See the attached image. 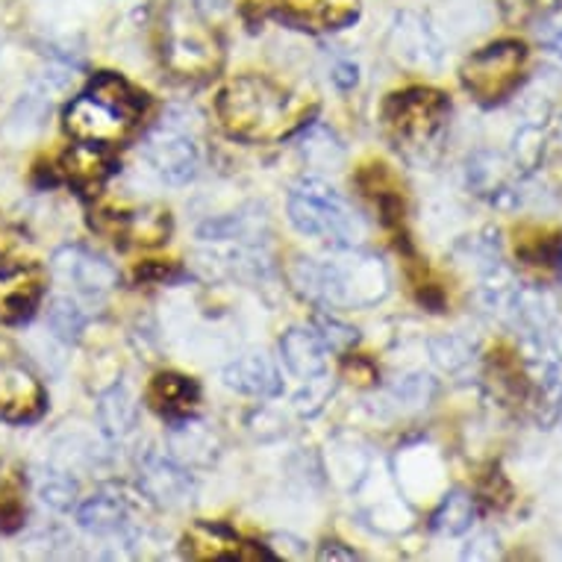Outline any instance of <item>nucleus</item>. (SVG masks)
Segmentation results:
<instances>
[{
    "instance_id": "obj_1",
    "label": "nucleus",
    "mask_w": 562,
    "mask_h": 562,
    "mask_svg": "<svg viewBox=\"0 0 562 562\" xmlns=\"http://www.w3.org/2000/svg\"><path fill=\"white\" fill-rule=\"evenodd\" d=\"M310 101L266 75L233 77L218 92L222 127L245 142H280L304 127Z\"/></svg>"
},
{
    "instance_id": "obj_2",
    "label": "nucleus",
    "mask_w": 562,
    "mask_h": 562,
    "mask_svg": "<svg viewBox=\"0 0 562 562\" xmlns=\"http://www.w3.org/2000/svg\"><path fill=\"white\" fill-rule=\"evenodd\" d=\"M295 286L324 306H369L386 295L389 274L378 257L348 254L336 259H297Z\"/></svg>"
},
{
    "instance_id": "obj_3",
    "label": "nucleus",
    "mask_w": 562,
    "mask_h": 562,
    "mask_svg": "<svg viewBox=\"0 0 562 562\" xmlns=\"http://www.w3.org/2000/svg\"><path fill=\"white\" fill-rule=\"evenodd\" d=\"M142 106L145 94H138L127 80H121L119 75H101L68 106L65 127L77 142L110 148L133 133Z\"/></svg>"
},
{
    "instance_id": "obj_4",
    "label": "nucleus",
    "mask_w": 562,
    "mask_h": 562,
    "mask_svg": "<svg viewBox=\"0 0 562 562\" xmlns=\"http://www.w3.org/2000/svg\"><path fill=\"white\" fill-rule=\"evenodd\" d=\"M289 218L310 239H324L336 248H353L366 236V224L330 183L304 177L289 194Z\"/></svg>"
},
{
    "instance_id": "obj_5",
    "label": "nucleus",
    "mask_w": 562,
    "mask_h": 562,
    "mask_svg": "<svg viewBox=\"0 0 562 562\" xmlns=\"http://www.w3.org/2000/svg\"><path fill=\"white\" fill-rule=\"evenodd\" d=\"M159 54L175 77L203 80L222 65V45L194 10L175 3L159 27Z\"/></svg>"
},
{
    "instance_id": "obj_6",
    "label": "nucleus",
    "mask_w": 562,
    "mask_h": 562,
    "mask_svg": "<svg viewBox=\"0 0 562 562\" xmlns=\"http://www.w3.org/2000/svg\"><path fill=\"white\" fill-rule=\"evenodd\" d=\"M527 47L521 42L504 38L495 45H486L477 54H471L462 65V86L465 92L483 106L507 101L509 94L516 92L525 75Z\"/></svg>"
},
{
    "instance_id": "obj_7",
    "label": "nucleus",
    "mask_w": 562,
    "mask_h": 562,
    "mask_svg": "<svg viewBox=\"0 0 562 562\" xmlns=\"http://www.w3.org/2000/svg\"><path fill=\"white\" fill-rule=\"evenodd\" d=\"M451 101L436 89H406L392 94L383 110L389 133L406 145H425L442 130Z\"/></svg>"
},
{
    "instance_id": "obj_8",
    "label": "nucleus",
    "mask_w": 562,
    "mask_h": 562,
    "mask_svg": "<svg viewBox=\"0 0 562 562\" xmlns=\"http://www.w3.org/2000/svg\"><path fill=\"white\" fill-rule=\"evenodd\" d=\"M45 409V389L10 339L0 336V418L33 422Z\"/></svg>"
},
{
    "instance_id": "obj_9",
    "label": "nucleus",
    "mask_w": 562,
    "mask_h": 562,
    "mask_svg": "<svg viewBox=\"0 0 562 562\" xmlns=\"http://www.w3.org/2000/svg\"><path fill=\"white\" fill-rule=\"evenodd\" d=\"M92 224L101 233L124 245H145L154 248L168 239L171 218L162 206H133V210H98Z\"/></svg>"
},
{
    "instance_id": "obj_10",
    "label": "nucleus",
    "mask_w": 562,
    "mask_h": 562,
    "mask_svg": "<svg viewBox=\"0 0 562 562\" xmlns=\"http://www.w3.org/2000/svg\"><path fill=\"white\" fill-rule=\"evenodd\" d=\"M145 157L159 177H166L168 183L183 186L189 183L198 171V148H194L192 136H186L183 130L159 127L157 133H150L145 142Z\"/></svg>"
},
{
    "instance_id": "obj_11",
    "label": "nucleus",
    "mask_w": 562,
    "mask_h": 562,
    "mask_svg": "<svg viewBox=\"0 0 562 562\" xmlns=\"http://www.w3.org/2000/svg\"><path fill=\"white\" fill-rule=\"evenodd\" d=\"M54 271L63 277L68 286L80 292V295H89V297H101L106 295L112 286H115V268L106 262V259L94 257L89 254L86 248H63L56 250L54 257Z\"/></svg>"
},
{
    "instance_id": "obj_12",
    "label": "nucleus",
    "mask_w": 562,
    "mask_h": 562,
    "mask_svg": "<svg viewBox=\"0 0 562 562\" xmlns=\"http://www.w3.org/2000/svg\"><path fill=\"white\" fill-rule=\"evenodd\" d=\"M42 297V280L33 266L0 259V324H19L33 315Z\"/></svg>"
},
{
    "instance_id": "obj_13",
    "label": "nucleus",
    "mask_w": 562,
    "mask_h": 562,
    "mask_svg": "<svg viewBox=\"0 0 562 562\" xmlns=\"http://www.w3.org/2000/svg\"><path fill=\"white\" fill-rule=\"evenodd\" d=\"M186 557L192 560H259V557H271L262 548H254L250 542L239 539L231 527L213 525V521H198L189 527L183 539Z\"/></svg>"
},
{
    "instance_id": "obj_14",
    "label": "nucleus",
    "mask_w": 562,
    "mask_h": 562,
    "mask_svg": "<svg viewBox=\"0 0 562 562\" xmlns=\"http://www.w3.org/2000/svg\"><path fill=\"white\" fill-rule=\"evenodd\" d=\"M138 486L145 488V495L154 498L162 507H180L192 498V477L186 474L177 462L168 457H157L150 453L138 469Z\"/></svg>"
},
{
    "instance_id": "obj_15",
    "label": "nucleus",
    "mask_w": 562,
    "mask_h": 562,
    "mask_svg": "<svg viewBox=\"0 0 562 562\" xmlns=\"http://www.w3.org/2000/svg\"><path fill=\"white\" fill-rule=\"evenodd\" d=\"M357 0H283V15L310 30H339L357 19Z\"/></svg>"
},
{
    "instance_id": "obj_16",
    "label": "nucleus",
    "mask_w": 562,
    "mask_h": 562,
    "mask_svg": "<svg viewBox=\"0 0 562 562\" xmlns=\"http://www.w3.org/2000/svg\"><path fill=\"white\" fill-rule=\"evenodd\" d=\"M148 401L159 415H166V418L177 422V418H189V415L198 409L201 389H198V383H194L192 378H183V374L168 371V374H157V378H154Z\"/></svg>"
},
{
    "instance_id": "obj_17",
    "label": "nucleus",
    "mask_w": 562,
    "mask_h": 562,
    "mask_svg": "<svg viewBox=\"0 0 562 562\" xmlns=\"http://www.w3.org/2000/svg\"><path fill=\"white\" fill-rule=\"evenodd\" d=\"M280 353H283L289 371L301 380L322 378L324 366H327V345L318 330H304V327L289 330L280 341Z\"/></svg>"
},
{
    "instance_id": "obj_18",
    "label": "nucleus",
    "mask_w": 562,
    "mask_h": 562,
    "mask_svg": "<svg viewBox=\"0 0 562 562\" xmlns=\"http://www.w3.org/2000/svg\"><path fill=\"white\" fill-rule=\"evenodd\" d=\"M222 378L227 386L241 392V395L271 397L280 392V374H277L274 362L262 353H248V357L231 362Z\"/></svg>"
},
{
    "instance_id": "obj_19",
    "label": "nucleus",
    "mask_w": 562,
    "mask_h": 562,
    "mask_svg": "<svg viewBox=\"0 0 562 562\" xmlns=\"http://www.w3.org/2000/svg\"><path fill=\"white\" fill-rule=\"evenodd\" d=\"M509 166L498 154H477L469 162V183L477 194H486L501 206L513 203V180H509Z\"/></svg>"
},
{
    "instance_id": "obj_20",
    "label": "nucleus",
    "mask_w": 562,
    "mask_h": 562,
    "mask_svg": "<svg viewBox=\"0 0 562 562\" xmlns=\"http://www.w3.org/2000/svg\"><path fill=\"white\" fill-rule=\"evenodd\" d=\"M98 422H101L103 434L119 439L127 436L136 425V397L130 395L127 386H112L106 395L98 401Z\"/></svg>"
},
{
    "instance_id": "obj_21",
    "label": "nucleus",
    "mask_w": 562,
    "mask_h": 562,
    "mask_svg": "<svg viewBox=\"0 0 562 562\" xmlns=\"http://www.w3.org/2000/svg\"><path fill=\"white\" fill-rule=\"evenodd\" d=\"M63 168L68 180H75L77 186H94L110 175V159H106L101 145L80 142V145H75V148L65 154Z\"/></svg>"
},
{
    "instance_id": "obj_22",
    "label": "nucleus",
    "mask_w": 562,
    "mask_h": 562,
    "mask_svg": "<svg viewBox=\"0 0 562 562\" xmlns=\"http://www.w3.org/2000/svg\"><path fill=\"white\" fill-rule=\"evenodd\" d=\"M124 518H127V509L115 495H94L77 509V521L89 533H119L124 527Z\"/></svg>"
},
{
    "instance_id": "obj_23",
    "label": "nucleus",
    "mask_w": 562,
    "mask_h": 562,
    "mask_svg": "<svg viewBox=\"0 0 562 562\" xmlns=\"http://www.w3.org/2000/svg\"><path fill=\"white\" fill-rule=\"evenodd\" d=\"M474 525V501L465 492H451L442 501V507L436 509L434 527L445 536H462Z\"/></svg>"
},
{
    "instance_id": "obj_24",
    "label": "nucleus",
    "mask_w": 562,
    "mask_h": 562,
    "mask_svg": "<svg viewBox=\"0 0 562 562\" xmlns=\"http://www.w3.org/2000/svg\"><path fill=\"white\" fill-rule=\"evenodd\" d=\"M47 327H50L59 339L71 341L83 333L86 315L71 297H56L54 304L47 306Z\"/></svg>"
},
{
    "instance_id": "obj_25",
    "label": "nucleus",
    "mask_w": 562,
    "mask_h": 562,
    "mask_svg": "<svg viewBox=\"0 0 562 562\" xmlns=\"http://www.w3.org/2000/svg\"><path fill=\"white\" fill-rule=\"evenodd\" d=\"M544 154V136L542 130L533 127V124H527L516 133L513 138V159H516V171H533L539 166V159Z\"/></svg>"
},
{
    "instance_id": "obj_26",
    "label": "nucleus",
    "mask_w": 562,
    "mask_h": 562,
    "mask_svg": "<svg viewBox=\"0 0 562 562\" xmlns=\"http://www.w3.org/2000/svg\"><path fill=\"white\" fill-rule=\"evenodd\" d=\"M75 480L63 477V474H50V477L38 486V495L45 504H50L54 509H68L71 507V501H75Z\"/></svg>"
},
{
    "instance_id": "obj_27",
    "label": "nucleus",
    "mask_w": 562,
    "mask_h": 562,
    "mask_svg": "<svg viewBox=\"0 0 562 562\" xmlns=\"http://www.w3.org/2000/svg\"><path fill=\"white\" fill-rule=\"evenodd\" d=\"M434 357L436 362L442 366V369L448 371H460L465 362H469V345L460 339H453V336H448V339H439L434 341Z\"/></svg>"
},
{
    "instance_id": "obj_28",
    "label": "nucleus",
    "mask_w": 562,
    "mask_h": 562,
    "mask_svg": "<svg viewBox=\"0 0 562 562\" xmlns=\"http://www.w3.org/2000/svg\"><path fill=\"white\" fill-rule=\"evenodd\" d=\"M318 336H322L324 345L330 350H345L348 345L357 341V330H353V327L333 322V318H322V322H318Z\"/></svg>"
},
{
    "instance_id": "obj_29",
    "label": "nucleus",
    "mask_w": 562,
    "mask_h": 562,
    "mask_svg": "<svg viewBox=\"0 0 562 562\" xmlns=\"http://www.w3.org/2000/svg\"><path fill=\"white\" fill-rule=\"evenodd\" d=\"M539 38H542V45H548L557 56H562V3L560 7H553L548 15L539 24Z\"/></svg>"
},
{
    "instance_id": "obj_30",
    "label": "nucleus",
    "mask_w": 562,
    "mask_h": 562,
    "mask_svg": "<svg viewBox=\"0 0 562 562\" xmlns=\"http://www.w3.org/2000/svg\"><path fill=\"white\" fill-rule=\"evenodd\" d=\"M345 378H357L353 383L369 386V383H374V366L369 360H362V357H353V360L345 362Z\"/></svg>"
},
{
    "instance_id": "obj_31",
    "label": "nucleus",
    "mask_w": 562,
    "mask_h": 562,
    "mask_svg": "<svg viewBox=\"0 0 562 562\" xmlns=\"http://www.w3.org/2000/svg\"><path fill=\"white\" fill-rule=\"evenodd\" d=\"M495 557H498V539L488 533L474 539V544L465 551V560H495Z\"/></svg>"
},
{
    "instance_id": "obj_32",
    "label": "nucleus",
    "mask_w": 562,
    "mask_h": 562,
    "mask_svg": "<svg viewBox=\"0 0 562 562\" xmlns=\"http://www.w3.org/2000/svg\"><path fill=\"white\" fill-rule=\"evenodd\" d=\"M21 518L24 513L15 501H0V533H12L21 525Z\"/></svg>"
},
{
    "instance_id": "obj_33",
    "label": "nucleus",
    "mask_w": 562,
    "mask_h": 562,
    "mask_svg": "<svg viewBox=\"0 0 562 562\" xmlns=\"http://www.w3.org/2000/svg\"><path fill=\"white\" fill-rule=\"evenodd\" d=\"M333 80L341 86V89H350V86H357V68L348 63L336 65V71H333Z\"/></svg>"
},
{
    "instance_id": "obj_34",
    "label": "nucleus",
    "mask_w": 562,
    "mask_h": 562,
    "mask_svg": "<svg viewBox=\"0 0 562 562\" xmlns=\"http://www.w3.org/2000/svg\"><path fill=\"white\" fill-rule=\"evenodd\" d=\"M357 553L350 551H339V548H324L322 560H353Z\"/></svg>"
},
{
    "instance_id": "obj_35",
    "label": "nucleus",
    "mask_w": 562,
    "mask_h": 562,
    "mask_svg": "<svg viewBox=\"0 0 562 562\" xmlns=\"http://www.w3.org/2000/svg\"><path fill=\"white\" fill-rule=\"evenodd\" d=\"M224 3H227V0H201V7H206V10H222Z\"/></svg>"
}]
</instances>
